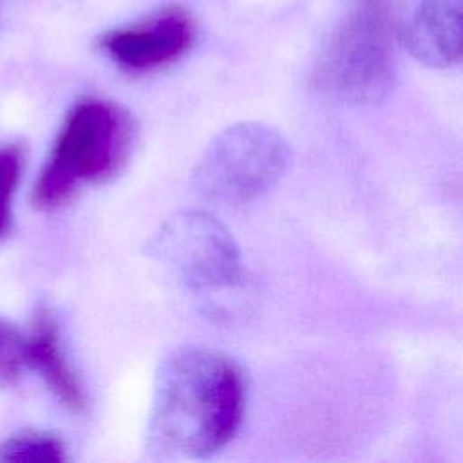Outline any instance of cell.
Segmentation results:
<instances>
[{"label":"cell","instance_id":"6da1fadb","mask_svg":"<svg viewBox=\"0 0 463 463\" xmlns=\"http://www.w3.org/2000/svg\"><path fill=\"white\" fill-rule=\"evenodd\" d=\"M244 398V376L232 358L208 347H177L157 367L146 427L150 450L174 459L219 452L239 430Z\"/></svg>","mask_w":463,"mask_h":463},{"label":"cell","instance_id":"7a4b0ae2","mask_svg":"<svg viewBox=\"0 0 463 463\" xmlns=\"http://www.w3.org/2000/svg\"><path fill=\"white\" fill-rule=\"evenodd\" d=\"M132 139V119L119 105L98 98L78 101L67 112L34 181V208H61L83 184L112 177L125 165Z\"/></svg>","mask_w":463,"mask_h":463},{"label":"cell","instance_id":"3957f363","mask_svg":"<svg viewBox=\"0 0 463 463\" xmlns=\"http://www.w3.org/2000/svg\"><path fill=\"white\" fill-rule=\"evenodd\" d=\"M400 27V0H351L318 56L317 85L345 103L382 101L396 81Z\"/></svg>","mask_w":463,"mask_h":463},{"label":"cell","instance_id":"277c9868","mask_svg":"<svg viewBox=\"0 0 463 463\" xmlns=\"http://www.w3.org/2000/svg\"><path fill=\"white\" fill-rule=\"evenodd\" d=\"M291 148L284 136L257 121L221 130L194 168L201 197L222 206H239L268 194L286 174Z\"/></svg>","mask_w":463,"mask_h":463},{"label":"cell","instance_id":"5b68a950","mask_svg":"<svg viewBox=\"0 0 463 463\" xmlns=\"http://www.w3.org/2000/svg\"><path fill=\"white\" fill-rule=\"evenodd\" d=\"M146 253L194 289L232 288L242 273L233 235L203 210H181L170 215L148 239Z\"/></svg>","mask_w":463,"mask_h":463},{"label":"cell","instance_id":"8992f818","mask_svg":"<svg viewBox=\"0 0 463 463\" xmlns=\"http://www.w3.org/2000/svg\"><path fill=\"white\" fill-rule=\"evenodd\" d=\"M195 40V22L181 5H168L143 22L99 38L103 52L121 69L154 71L179 60Z\"/></svg>","mask_w":463,"mask_h":463},{"label":"cell","instance_id":"52a82bcc","mask_svg":"<svg viewBox=\"0 0 463 463\" xmlns=\"http://www.w3.org/2000/svg\"><path fill=\"white\" fill-rule=\"evenodd\" d=\"M24 360L45 382L54 398L71 412L81 414L87 409L85 387L71 365L63 347L54 315L40 307L24 335Z\"/></svg>","mask_w":463,"mask_h":463},{"label":"cell","instance_id":"ba28073f","mask_svg":"<svg viewBox=\"0 0 463 463\" xmlns=\"http://www.w3.org/2000/svg\"><path fill=\"white\" fill-rule=\"evenodd\" d=\"M463 0H421L400 27V42L427 67L447 69L461 60Z\"/></svg>","mask_w":463,"mask_h":463},{"label":"cell","instance_id":"9c48e42d","mask_svg":"<svg viewBox=\"0 0 463 463\" xmlns=\"http://www.w3.org/2000/svg\"><path fill=\"white\" fill-rule=\"evenodd\" d=\"M65 459L63 441L51 432L20 430L0 441L2 463H61Z\"/></svg>","mask_w":463,"mask_h":463},{"label":"cell","instance_id":"30bf717a","mask_svg":"<svg viewBox=\"0 0 463 463\" xmlns=\"http://www.w3.org/2000/svg\"><path fill=\"white\" fill-rule=\"evenodd\" d=\"M24 172V150L18 145L0 146V241L13 226V201Z\"/></svg>","mask_w":463,"mask_h":463},{"label":"cell","instance_id":"8fae6325","mask_svg":"<svg viewBox=\"0 0 463 463\" xmlns=\"http://www.w3.org/2000/svg\"><path fill=\"white\" fill-rule=\"evenodd\" d=\"M22 367H25L24 335L11 322L0 318V383L14 380Z\"/></svg>","mask_w":463,"mask_h":463}]
</instances>
